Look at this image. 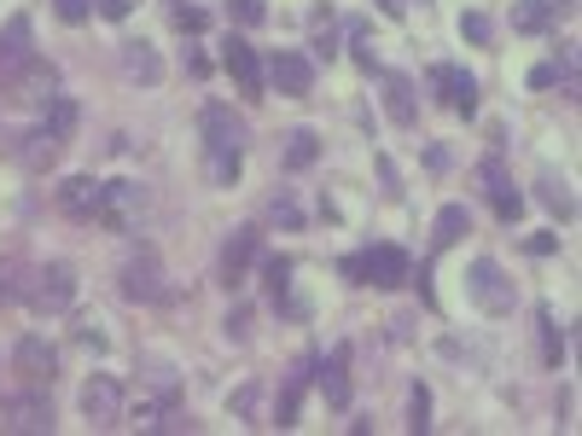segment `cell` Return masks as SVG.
I'll return each mask as SVG.
<instances>
[{
  "instance_id": "6da1fadb",
  "label": "cell",
  "mask_w": 582,
  "mask_h": 436,
  "mask_svg": "<svg viewBox=\"0 0 582 436\" xmlns=\"http://www.w3.org/2000/svg\"><path fill=\"white\" fill-rule=\"evenodd\" d=\"M198 128H205V151H210V181H216V187H234V181H239V169H245L250 122H245L234 106H205Z\"/></svg>"
},
{
  "instance_id": "7a4b0ae2",
  "label": "cell",
  "mask_w": 582,
  "mask_h": 436,
  "mask_svg": "<svg viewBox=\"0 0 582 436\" xmlns=\"http://www.w3.org/2000/svg\"><path fill=\"white\" fill-rule=\"evenodd\" d=\"M344 274L356 279V286H378V291H396L402 279H414L402 245H367L362 256H344Z\"/></svg>"
},
{
  "instance_id": "3957f363",
  "label": "cell",
  "mask_w": 582,
  "mask_h": 436,
  "mask_svg": "<svg viewBox=\"0 0 582 436\" xmlns=\"http://www.w3.org/2000/svg\"><path fill=\"white\" fill-rule=\"evenodd\" d=\"M466 297L477 303L484 315H513V303H519V291H513V279H507V268L495 262V256H477V262L466 268Z\"/></svg>"
},
{
  "instance_id": "277c9868",
  "label": "cell",
  "mask_w": 582,
  "mask_h": 436,
  "mask_svg": "<svg viewBox=\"0 0 582 436\" xmlns=\"http://www.w3.org/2000/svg\"><path fill=\"white\" fill-rule=\"evenodd\" d=\"M76 303V268L70 262H47L30 274V309L36 315H65Z\"/></svg>"
},
{
  "instance_id": "5b68a950",
  "label": "cell",
  "mask_w": 582,
  "mask_h": 436,
  "mask_svg": "<svg viewBox=\"0 0 582 436\" xmlns=\"http://www.w3.org/2000/svg\"><path fill=\"white\" fill-rule=\"evenodd\" d=\"M257 250H263V227H234V234L221 239V256H216V279L227 291L234 286H245V274H250V262H257Z\"/></svg>"
},
{
  "instance_id": "8992f818",
  "label": "cell",
  "mask_w": 582,
  "mask_h": 436,
  "mask_svg": "<svg viewBox=\"0 0 582 436\" xmlns=\"http://www.w3.org/2000/svg\"><path fill=\"white\" fill-rule=\"evenodd\" d=\"M263 82L274 88V93H286V99H309L315 93V59H303V53H274L268 65H263Z\"/></svg>"
},
{
  "instance_id": "52a82bcc",
  "label": "cell",
  "mask_w": 582,
  "mask_h": 436,
  "mask_svg": "<svg viewBox=\"0 0 582 436\" xmlns=\"http://www.w3.org/2000/svg\"><path fill=\"white\" fill-rule=\"evenodd\" d=\"M117 291L129 297V303H158L164 297V268H158V256H151L146 245L117 268Z\"/></svg>"
},
{
  "instance_id": "ba28073f",
  "label": "cell",
  "mask_w": 582,
  "mask_h": 436,
  "mask_svg": "<svg viewBox=\"0 0 582 436\" xmlns=\"http://www.w3.org/2000/svg\"><path fill=\"white\" fill-rule=\"evenodd\" d=\"M82 419H88L93 430H111V425H122V384H117V378L93 373V378L82 384Z\"/></svg>"
},
{
  "instance_id": "9c48e42d",
  "label": "cell",
  "mask_w": 582,
  "mask_h": 436,
  "mask_svg": "<svg viewBox=\"0 0 582 436\" xmlns=\"http://www.w3.org/2000/svg\"><path fill=\"white\" fill-rule=\"evenodd\" d=\"M146 210V187L140 181H106V198H99V221L117 227V234H135V216Z\"/></svg>"
},
{
  "instance_id": "30bf717a",
  "label": "cell",
  "mask_w": 582,
  "mask_h": 436,
  "mask_svg": "<svg viewBox=\"0 0 582 436\" xmlns=\"http://www.w3.org/2000/svg\"><path fill=\"white\" fill-rule=\"evenodd\" d=\"M0 425L18 430V436H47V430H53V402L41 396V384H30L23 396L7 402V419H0Z\"/></svg>"
},
{
  "instance_id": "8fae6325",
  "label": "cell",
  "mask_w": 582,
  "mask_h": 436,
  "mask_svg": "<svg viewBox=\"0 0 582 436\" xmlns=\"http://www.w3.org/2000/svg\"><path fill=\"white\" fill-rule=\"evenodd\" d=\"M12 367L30 378V384H53L59 378V349L41 338V331H23V338L12 344Z\"/></svg>"
},
{
  "instance_id": "7c38bea8",
  "label": "cell",
  "mask_w": 582,
  "mask_h": 436,
  "mask_svg": "<svg viewBox=\"0 0 582 436\" xmlns=\"http://www.w3.org/2000/svg\"><path fill=\"white\" fill-rule=\"evenodd\" d=\"M221 65H227V76L239 82V93H250V99H263V93H268V82H263V59H257V47H250L245 36H227Z\"/></svg>"
},
{
  "instance_id": "4fadbf2b",
  "label": "cell",
  "mask_w": 582,
  "mask_h": 436,
  "mask_svg": "<svg viewBox=\"0 0 582 436\" xmlns=\"http://www.w3.org/2000/svg\"><path fill=\"white\" fill-rule=\"evenodd\" d=\"M30 59H41V53H36V23L18 12V18L0 23V76H18Z\"/></svg>"
},
{
  "instance_id": "5bb4252c",
  "label": "cell",
  "mask_w": 582,
  "mask_h": 436,
  "mask_svg": "<svg viewBox=\"0 0 582 436\" xmlns=\"http://www.w3.org/2000/svg\"><path fill=\"white\" fill-rule=\"evenodd\" d=\"M477 181H484V198H490V210H495V221H519L524 216V192L507 181V169H501V158H490L484 169H477Z\"/></svg>"
},
{
  "instance_id": "9a60e30c",
  "label": "cell",
  "mask_w": 582,
  "mask_h": 436,
  "mask_svg": "<svg viewBox=\"0 0 582 436\" xmlns=\"http://www.w3.org/2000/svg\"><path fill=\"white\" fill-rule=\"evenodd\" d=\"M315 361H320L315 349H309V355H297V361H292V373H286V390H280V402H274V425H280V430H292V425H297L303 390L315 384Z\"/></svg>"
},
{
  "instance_id": "2e32d148",
  "label": "cell",
  "mask_w": 582,
  "mask_h": 436,
  "mask_svg": "<svg viewBox=\"0 0 582 436\" xmlns=\"http://www.w3.org/2000/svg\"><path fill=\"white\" fill-rule=\"evenodd\" d=\"M59 151H65V135H53V128H30V135H23L18 146H12V158L23 164V169H30V175H47V169H53L59 164Z\"/></svg>"
},
{
  "instance_id": "e0dca14e",
  "label": "cell",
  "mask_w": 582,
  "mask_h": 436,
  "mask_svg": "<svg viewBox=\"0 0 582 436\" xmlns=\"http://www.w3.org/2000/svg\"><path fill=\"white\" fill-rule=\"evenodd\" d=\"M565 12H571V0H519V7H513V30L519 36H548V30H560Z\"/></svg>"
},
{
  "instance_id": "ac0fdd59",
  "label": "cell",
  "mask_w": 582,
  "mask_h": 436,
  "mask_svg": "<svg viewBox=\"0 0 582 436\" xmlns=\"http://www.w3.org/2000/svg\"><path fill=\"white\" fill-rule=\"evenodd\" d=\"M99 198H106V181H93V175H70V181L59 187V210L76 216V221H93Z\"/></svg>"
},
{
  "instance_id": "d6986e66",
  "label": "cell",
  "mask_w": 582,
  "mask_h": 436,
  "mask_svg": "<svg viewBox=\"0 0 582 436\" xmlns=\"http://www.w3.org/2000/svg\"><path fill=\"white\" fill-rule=\"evenodd\" d=\"M432 88H443V106H448V111H461V117L477 111V82H472L461 65H437V70H432Z\"/></svg>"
},
{
  "instance_id": "ffe728a7",
  "label": "cell",
  "mask_w": 582,
  "mask_h": 436,
  "mask_svg": "<svg viewBox=\"0 0 582 436\" xmlns=\"http://www.w3.org/2000/svg\"><path fill=\"white\" fill-rule=\"evenodd\" d=\"M385 111L396 128H414L420 122V93H414V76L402 70H385Z\"/></svg>"
},
{
  "instance_id": "44dd1931",
  "label": "cell",
  "mask_w": 582,
  "mask_h": 436,
  "mask_svg": "<svg viewBox=\"0 0 582 436\" xmlns=\"http://www.w3.org/2000/svg\"><path fill=\"white\" fill-rule=\"evenodd\" d=\"M18 99H30V106H53V99H59V70L47 59H30L18 70Z\"/></svg>"
},
{
  "instance_id": "7402d4cb",
  "label": "cell",
  "mask_w": 582,
  "mask_h": 436,
  "mask_svg": "<svg viewBox=\"0 0 582 436\" xmlns=\"http://www.w3.org/2000/svg\"><path fill=\"white\" fill-rule=\"evenodd\" d=\"M320 367V361H315ZM320 396L333 402V407H349V344H338L333 355H326V367H320Z\"/></svg>"
},
{
  "instance_id": "603a6c76",
  "label": "cell",
  "mask_w": 582,
  "mask_h": 436,
  "mask_svg": "<svg viewBox=\"0 0 582 436\" xmlns=\"http://www.w3.org/2000/svg\"><path fill=\"white\" fill-rule=\"evenodd\" d=\"M466 234H472V210H466V204H443L437 227H432V250H454Z\"/></svg>"
},
{
  "instance_id": "cb8c5ba5",
  "label": "cell",
  "mask_w": 582,
  "mask_h": 436,
  "mask_svg": "<svg viewBox=\"0 0 582 436\" xmlns=\"http://www.w3.org/2000/svg\"><path fill=\"white\" fill-rule=\"evenodd\" d=\"M536 192H542V204H548V210L560 216V221H571V216H576V192H571V181H565V175L542 169V175H536Z\"/></svg>"
},
{
  "instance_id": "d4e9b609",
  "label": "cell",
  "mask_w": 582,
  "mask_h": 436,
  "mask_svg": "<svg viewBox=\"0 0 582 436\" xmlns=\"http://www.w3.org/2000/svg\"><path fill=\"white\" fill-rule=\"evenodd\" d=\"M536 338H542V361H548L553 373H560V367H565V331H560V320H553L548 303L536 309Z\"/></svg>"
},
{
  "instance_id": "484cf974",
  "label": "cell",
  "mask_w": 582,
  "mask_h": 436,
  "mask_svg": "<svg viewBox=\"0 0 582 436\" xmlns=\"http://www.w3.org/2000/svg\"><path fill=\"white\" fill-rule=\"evenodd\" d=\"M122 76H129V82H158L164 65H158V53H151L146 41H129L122 47Z\"/></svg>"
},
{
  "instance_id": "4316f807",
  "label": "cell",
  "mask_w": 582,
  "mask_h": 436,
  "mask_svg": "<svg viewBox=\"0 0 582 436\" xmlns=\"http://www.w3.org/2000/svg\"><path fill=\"white\" fill-rule=\"evenodd\" d=\"M320 158V135L315 128H292L286 135V169H309Z\"/></svg>"
},
{
  "instance_id": "83f0119b",
  "label": "cell",
  "mask_w": 582,
  "mask_h": 436,
  "mask_svg": "<svg viewBox=\"0 0 582 436\" xmlns=\"http://www.w3.org/2000/svg\"><path fill=\"white\" fill-rule=\"evenodd\" d=\"M292 274H297L292 256H268V262H263V286H268L274 303H286V297H292Z\"/></svg>"
},
{
  "instance_id": "f1b7e54d",
  "label": "cell",
  "mask_w": 582,
  "mask_h": 436,
  "mask_svg": "<svg viewBox=\"0 0 582 436\" xmlns=\"http://www.w3.org/2000/svg\"><path fill=\"white\" fill-rule=\"evenodd\" d=\"M408 430L414 436L432 430V390H425V384H414V390H408Z\"/></svg>"
},
{
  "instance_id": "f546056e",
  "label": "cell",
  "mask_w": 582,
  "mask_h": 436,
  "mask_svg": "<svg viewBox=\"0 0 582 436\" xmlns=\"http://www.w3.org/2000/svg\"><path fill=\"white\" fill-rule=\"evenodd\" d=\"M18 297H30V279H23V262H0V303H18Z\"/></svg>"
},
{
  "instance_id": "4dcf8cb0",
  "label": "cell",
  "mask_w": 582,
  "mask_h": 436,
  "mask_svg": "<svg viewBox=\"0 0 582 436\" xmlns=\"http://www.w3.org/2000/svg\"><path fill=\"white\" fill-rule=\"evenodd\" d=\"M47 128H53V135H65V140H70V135H76V99H65V93H59L53 106H47Z\"/></svg>"
},
{
  "instance_id": "1f68e13d",
  "label": "cell",
  "mask_w": 582,
  "mask_h": 436,
  "mask_svg": "<svg viewBox=\"0 0 582 436\" xmlns=\"http://www.w3.org/2000/svg\"><path fill=\"white\" fill-rule=\"evenodd\" d=\"M461 36H466V41H477V47H490V36H495V23H490L484 12H466V18H461Z\"/></svg>"
},
{
  "instance_id": "d6a6232c",
  "label": "cell",
  "mask_w": 582,
  "mask_h": 436,
  "mask_svg": "<svg viewBox=\"0 0 582 436\" xmlns=\"http://www.w3.org/2000/svg\"><path fill=\"white\" fill-rule=\"evenodd\" d=\"M227 18H239V23H263L268 7H263V0H227Z\"/></svg>"
},
{
  "instance_id": "836d02e7",
  "label": "cell",
  "mask_w": 582,
  "mask_h": 436,
  "mask_svg": "<svg viewBox=\"0 0 582 436\" xmlns=\"http://www.w3.org/2000/svg\"><path fill=\"white\" fill-rule=\"evenodd\" d=\"M53 12H59L65 23H88V18H93V0H53Z\"/></svg>"
},
{
  "instance_id": "e575fe53",
  "label": "cell",
  "mask_w": 582,
  "mask_h": 436,
  "mask_svg": "<svg viewBox=\"0 0 582 436\" xmlns=\"http://www.w3.org/2000/svg\"><path fill=\"white\" fill-rule=\"evenodd\" d=\"M221 331H227L234 344H245V338H250V315H245V309H234V315L221 320Z\"/></svg>"
},
{
  "instance_id": "d590c367",
  "label": "cell",
  "mask_w": 582,
  "mask_h": 436,
  "mask_svg": "<svg viewBox=\"0 0 582 436\" xmlns=\"http://www.w3.org/2000/svg\"><path fill=\"white\" fill-rule=\"evenodd\" d=\"M175 23H181V30H193V36H198V30H205V23H210V18L198 12V7H175Z\"/></svg>"
},
{
  "instance_id": "8d00e7d4",
  "label": "cell",
  "mask_w": 582,
  "mask_h": 436,
  "mask_svg": "<svg viewBox=\"0 0 582 436\" xmlns=\"http://www.w3.org/2000/svg\"><path fill=\"white\" fill-rule=\"evenodd\" d=\"M349 47H356V65H362V70H378L373 47H367V36H362V23H356V41H349Z\"/></svg>"
},
{
  "instance_id": "74e56055",
  "label": "cell",
  "mask_w": 582,
  "mask_h": 436,
  "mask_svg": "<svg viewBox=\"0 0 582 436\" xmlns=\"http://www.w3.org/2000/svg\"><path fill=\"white\" fill-rule=\"evenodd\" d=\"M268 210H274V216H280L286 227H297V221H303V216H297V204H292V198H274V204H268Z\"/></svg>"
},
{
  "instance_id": "f35d334b",
  "label": "cell",
  "mask_w": 582,
  "mask_h": 436,
  "mask_svg": "<svg viewBox=\"0 0 582 436\" xmlns=\"http://www.w3.org/2000/svg\"><path fill=\"white\" fill-rule=\"evenodd\" d=\"M76 338H82V344H88L93 355H99V349H106V331H93V326H76Z\"/></svg>"
},
{
  "instance_id": "ab89813d",
  "label": "cell",
  "mask_w": 582,
  "mask_h": 436,
  "mask_svg": "<svg viewBox=\"0 0 582 436\" xmlns=\"http://www.w3.org/2000/svg\"><path fill=\"white\" fill-rule=\"evenodd\" d=\"M553 250H560V239H553V234H536V239H530V256H553Z\"/></svg>"
},
{
  "instance_id": "60d3db41",
  "label": "cell",
  "mask_w": 582,
  "mask_h": 436,
  "mask_svg": "<svg viewBox=\"0 0 582 436\" xmlns=\"http://www.w3.org/2000/svg\"><path fill=\"white\" fill-rule=\"evenodd\" d=\"M250 407H257V384H245V390L234 396V414H250Z\"/></svg>"
},
{
  "instance_id": "b9f144b4",
  "label": "cell",
  "mask_w": 582,
  "mask_h": 436,
  "mask_svg": "<svg viewBox=\"0 0 582 436\" xmlns=\"http://www.w3.org/2000/svg\"><path fill=\"white\" fill-rule=\"evenodd\" d=\"M373 7L385 12V18H408V0H373Z\"/></svg>"
},
{
  "instance_id": "7bdbcfd3",
  "label": "cell",
  "mask_w": 582,
  "mask_h": 436,
  "mask_svg": "<svg viewBox=\"0 0 582 436\" xmlns=\"http://www.w3.org/2000/svg\"><path fill=\"white\" fill-rule=\"evenodd\" d=\"M99 12H106V18H129V0H99Z\"/></svg>"
}]
</instances>
